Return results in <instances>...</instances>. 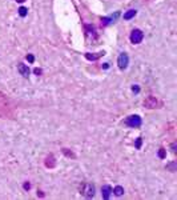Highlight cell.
Returning a JSON list of instances; mask_svg holds the SVG:
<instances>
[{
  "instance_id": "3",
  "label": "cell",
  "mask_w": 177,
  "mask_h": 200,
  "mask_svg": "<svg viewBox=\"0 0 177 200\" xmlns=\"http://www.w3.org/2000/svg\"><path fill=\"white\" fill-rule=\"evenodd\" d=\"M128 63H129V57L125 52L120 53L119 59H117V64H119V68L120 70H125V68L128 67Z\"/></svg>"
},
{
  "instance_id": "16",
  "label": "cell",
  "mask_w": 177,
  "mask_h": 200,
  "mask_svg": "<svg viewBox=\"0 0 177 200\" xmlns=\"http://www.w3.org/2000/svg\"><path fill=\"white\" fill-rule=\"evenodd\" d=\"M141 141H143V139H141V137H139V139L136 140V143H135V147L137 148V150H139L140 147H141Z\"/></svg>"
},
{
  "instance_id": "12",
  "label": "cell",
  "mask_w": 177,
  "mask_h": 200,
  "mask_svg": "<svg viewBox=\"0 0 177 200\" xmlns=\"http://www.w3.org/2000/svg\"><path fill=\"white\" fill-rule=\"evenodd\" d=\"M112 192L116 196H121V195L124 194V188L121 187V185H117V187H115V190H112Z\"/></svg>"
},
{
  "instance_id": "23",
  "label": "cell",
  "mask_w": 177,
  "mask_h": 200,
  "mask_svg": "<svg viewBox=\"0 0 177 200\" xmlns=\"http://www.w3.org/2000/svg\"><path fill=\"white\" fill-rule=\"evenodd\" d=\"M16 2H19V3H23V2H25V0H16Z\"/></svg>"
},
{
  "instance_id": "5",
  "label": "cell",
  "mask_w": 177,
  "mask_h": 200,
  "mask_svg": "<svg viewBox=\"0 0 177 200\" xmlns=\"http://www.w3.org/2000/svg\"><path fill=\"white\" fill-rule=\"evenodd\" d=\"M144 105H145V107H148V108H156V105H157L156 97L149 96L148 99H145V101H144Z\"/></svg>"
},
{
  "instance_id": "15",
  "label": "cell",
  "mask_w": 177,
  "mask_h": 200,
  "mask_svg": "<svg viewBox=\"0 0 177 200\" xmlns=\"http://www.w3.org/2000/svg\"><path fill=\"white\" fill-rule=\"evenodd\" d=\"M165 155H167V154H165V150H164V148H160V151H158V156H160V159H164Z\"/></svg>"
},
{
  "instance_id": "7",
  "label": "cell",
  "mask_w": 177,
  "mask_h": 200,
  "mask_svg": "<svg viewBox=\"0 0 177 200\" xmlns=\"http://www.w3.org/2000/svg\"><path fill=\"white\" fill-rule=\"evenodd\" d=\"M17 70H19L20 75H23L24 78H28V75H29V70H28V67H27L25 64L20 63V64H19V67H17Z\"/></svg>"
},
{
  "instance_id": "13",
  "label": "cell",
  "mask_w": 177,
  "mask_h": 200,
  "mask_svg": "<svg viewBox=\"0 0 177 200\" xmlns=\"http://www.w3.org/2000/svg\"><path fill=\"white\" fill-rule=\"evenodd\" d=\"M27 13H28V9L25 8V7H20L19 8V15L21 17H24V16H27Z\"/></svg>"
},
{
  "instance_id": "2",
  "label": "cell",
  "mask_w": 177,
  "mask_h": 200,
  "mask_svg": "<svg viewBox=\"0 0 177 200\" xmlns=\"http://www.w3.org/2000/svg\"><path fill=\"white\" fill-rule=\"evenodd\" d=\"M129 39H131V43H133V44H139V43H141L143 39H144V32L141 30H137V28H136V30L132 31Z\"/></svg>"
},
{
  "instance_id": "21",
  "label": "cell",
  "mask_w": 177,
  "mask_h": 200,
  "mask_svg": "<svg viewBox=\"0 0 177 200\" xmlns=\"http://www.w3.org/2000/svg\"><path fill=\"white\" fill-rule=\"evenodd\" d=\"M34 72H35L36 75H40V74H42V70H39V68H35Z\"/></svg>"
},
{
  "instance_id": "8",
  "label": "cell",
  "mask_w": 177,
  "mask_h": 200,
  "mask_svg": "<svg viewBox=\"0 0 177 200\" xmlns=\"http://www.w3.org/2000/svg\"><path fill=\"white\" fill-rule=\"evenodd\" d=\"M104 56V51H101V52H97V53H85V57L88 60H97L99 57Z\"/></svg>"
},
{
  "instance_id": "19",
  "label": "cell",
  "mask_w": 177,
  "mask_h": 200,
  "mask_svg": "<svg viewBox=\"0 0 177 200\" xmlns=\"http://www.w3.org/2000/svg\"><path fill=\"white\" fill-rule=\"evenodd\" d=\"M64 154L67 155V156H72V158H73V154H72V152H69V151H67V150H64Z\"/></svg>"
},
{
  "instance_id": "6",
  "label": "cell",
  "mask_w": 177,
  "mask_h": 200,
  "mask_svg": "<svg viewBox=\"0 0 177 200\" xmlns=\"http://www.w3.org/2000/svg\"><path fill=\"white\" fill-rule=\"evenodd\" d=\"M101 194H103V199L108 200L110 194H112V187H110V185H104V187L101 188Z\"/></svg>"
},
{
  "instance_id": "18",
  "label": "cell",
  "mask_w": 177,
  "mask_h": 200,
  "mask_svg": "<svg viewBox=\"0 0 177 200\" xmlns=\"http://www.w3.org/2000/svg\"><path fill=\"white\" fill-rule=\"evenodd\" d=\"M132 91H133V92H136V93H139V92H140L139 85H133V87H132Z\"/></svg>"
},
{
  "instance_id": "14",
  "label": "cell",
  "mask_w": 177,
  "mask_h": 200,
  "mask_svg": "<svg viewBox=\"0 0 177 200\" xmlns=\"http://www.w3.org/2000/svg\"><path fill=\"white\" fill-rule=\"evenodd\" d=\"M85 30L88 31V34H93V32H95L93 25H85Z\"/></svg>"
},
{
  "instance_id": "11",
  "label": "cell",
  "mask_w": 177,
  "mask_h": 200,
  "mask_svg": "<svg viewBox=\"0 0 177 200\" xmlns=\"http://www.w3.org/2000/svg\"><path fill=\"white\" fill-rule=\"evenodd\" d=\"M117 16H119V13H115V16H110V17H104V19H101V23L104 25H107V24H109L112 20H115Z\"/></svg>"
},
{
  "instance_id": "9",
  "label": "cell",
  "mask_w": 177,
  "mask_h": 200,
  "mask_svg": "<svg viewBox=\"0 0 177 200\" xmlns=\"http://www.w3.org/2000/svg\"><path fill=\"white\" fill-rule=\"evenodd\" d=\"M45 165L48 167V168H53V167L56 165V162H55V158H53L52 155H49L45 159Z\"/></svg>"
},
{
  "instance_id": "17",
  "label": "cell",
  "mask_w": 177,
  "mask_h": 200,
  "mask_svg": "<svg viewBox=\"0 0 177 200\" xmlns=\"http://www.w3.org/2000/svg\"><path fill=\"white\" fill-rule=\"evenodd\" d=\"M27 60L29 61V63H34V60H35L34 55H27Z\"/></svg>"
},
{
  "instance_id": "1",
  "label": "cell",
  "mask_w": 177,
  "mask_h": 200,
  "mask_svg": "<svg viewBox=\"0 0 177 200\" xmlns=\"http://www.w3.org/2000/svg\"><path fill=\"white\" fill-rule=\"evenodd\" d=\"M125 124H127L128 127H131V128H137V127H140L143 124V120L137 115H132V116H128L127 118Z\"/></svg>"
},
{
  "instance_id": "4",
  "label": "cell",
  "mask_w": 177,
  "mask_h": 200,
  "mask_svg": "<svg viewBox=\"0 0 177 200\" xmlns=\"http://www.w3.org/2000/svg\"><path fill=\"white\" fill-rule=\"evenodd\" d=\"M81 194L84 196H87V198H93V195H95V187L92 184H89V183L84 184L83 188H81Z\"/></svg>"
},
{
  "instance_id": "22",
  "label": "cell",
  "mask_w": 177,
  "mask_h": 200,
  "mask_svg": "<svg viewBox=\"0 0 177 200\" xmlns=\"http://www.w3.org/2000/svg\"><path fill=\"white\" fill-rule=\"evenodd\" d=\"M175 165H176V163H173V164H171V165H169V168H171L172 171H175Z\"/></svg>"
},
{
  "instance_id": "20",
  "label": "cell",
  "mask_w": 177,
  "mask_h": 200,
  "mask_svg": "<svg viewBox=\"0 0 177 200\" xmlns=\"http://www.w3.org/2000/svg\"><path fill=\"white\" fill-rule=\"evenodd\" d=\"M31 188V184L29 183H24V190H29Z\"/></svg>"
},
{
  "instance_id": "10",
  "label": "cell",
  "mask_w": 177,
  "mask_h": 200,
  "mask_svg": "<svg viewBox=\"0 0 177 200\" xmlns=\"http://www.w3.org/2000/svg\"><path fill=\"white\" fill-rule=\"evenodd\" d=\"M136 13H137V11H136V9H129L128 12L124 13V20H131L132 17L136 16Z\"/></svg>"
}]
</instances>
